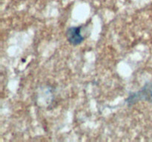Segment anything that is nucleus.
I'll list each match as a JSON object with an SVG mask.
<instances>
[{"label": "nucleus", "instance_id": "obj_1", "mask_svg": "<svg viewBox=\"0 0 152 142\" xmlns=\"http://www.w3.org/2000/svg\"><path fill=\"white\" fill-rule=\"evenodd\" d=\"M83 28V25H80V26L70 27L67 29L65 32V36L69 44L73 46H77L82 44L85 39V37L83 36L82 33Z\"/></svg>", "mask_w": 152, "mask_h": 142}, {"label": "nucleus", "instance_id": "obj_2", "mask_svg": "<svg viewBox=\"0 0 152 142\" xmlns=\"http://www.w3.org/2000/svg\"><path fill=\"white\" fill-rule=\"evenodd\" d=\"M141 99L149 101L152 104V84H146L142 90L138 91L137 93L130 95L126 101L132 104L134 102H136Z\"/></svg>", "mask_w": 152, "mask_h": 142}]
</instances>
